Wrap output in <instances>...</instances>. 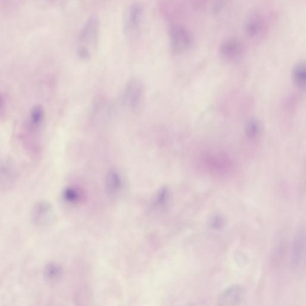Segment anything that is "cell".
<instances>
[{
  "mask_svg": "<svg viewBox=\"0 0 306 306\" xmlns=\"http://www.w3.org/2000/svg\"><path fill=\"white\" fill-rule=\"evenodd\" d=\"M145 87L140 79L134 78L128 82L123 93V101L126 107L133 112L141 110L145 101Z\"/></svg>",
  "mask_w": 306,
  "mask_h": 306,
  "instance_id": "cell-2",
  "label": "cell"
},
{
  "mask_svg": "<svg viewBox=\"0 0 306 306\" xmlns=\"http://www.w3.org/2000/svg\"><path fill=\"white\" fill-rule=\"evenodd\" d=\"M243 290L239 286L229 288L220 297V302L226 305H233L240 302L242 298Z\"/></svg>",
  "mask_w": 306,
  "mask_h": 306,
  "instance_id": "cell-8",
  "label": "cell"
},
{
  "mask_svg": "<svg viewBox=\"0 0 306 306\" xmlns=\"http://www.w3.org/2000/svg\"><path fill=\"white\" fill-rule=\"evenodd\" d=\"M170 48L174 54H179L187 51L193 43V38L188 29L180 25L172 26L170 29Z\"/></svg>",
  "mask_w": 306,
  "mask_h": 306,
  "instance_id": "cell-3",
  "label": "cell"
},
{
  "mask_svg": "<svg viewBox=\"0 0 306 306\" xmlns=\"http://www.w3.org/2000/svg\"><path fill=\"white\" fill-rule=\"evenodd\" d=\"M306 66L305 63H300L294 68L293 78L294 83L299 87H303L306 84Z\"/></svg>",
  "mask_w": 306,
  "mask_h": 306,
  "instance_id": "cell-9",
  "label": "cell"
},
{
  "mask_svg": "<svg viewBox=\"0 0 306 306\" xmlns=\"http://www.w3.org/2000/svg\"><path fill=\"white\" fill-rule=\"evenodd\" d=\"M2 105H3V101H2V98L0 97V111H1L2 108Z\"/></svg>",
  "mask_w": 306,
  "mask_h": 306,
  "instance_id": "cell-11",
  "label": "cell"
},
{
  "mask_svg": "<svg viewBox=\"0 0 306 306\" xmlns=\"http://www.w3.org/2000/svg\"><path fill=\"white\" fill-rule=\"evenodd\" d=\"M305 242V229L301 228L297 231L294 241L293 251L291 254V264L293 266H297L301 261L304 252Z\"/></svg>",
  "mask_w": 306,
  "mask_h": 306,
  "instance_id": "cell-6",
  "label": "cell"
},
{
  "mask_svg": "<svg viewBox=\"0 0 306 306\" xmlns=\"http://www.w3.org/2000/svg\"><path fill=\"white\" fill-rule=\"evenodd\" d=\"M244 47L242 42L237 38H228L221 44L220 54L224 60L234 61L242 57Z\"/></svg>",
  "mask_w": 306,
  "mask_h": 306,
  "instance_id": "cell-4",
  "label": "cell"
},
{
  "mask_svg": "<svg viewBox=\"0 0 306 306\" xmlns=\"http://www.w3.org/2000/svg\"><path fill=\"white\" fill-rule=\"evenodd\" d=\"M261 124L257 120L252 119L250 120L246 125V134L249 138L257 137L261 132Z\"/></svg>",
  "mask_w": 306,
  "mask_h": 306,
  "instance_id": "cell-10",
  "label": "cell"
},
{
  "mask_svg": "<svg viewBox=\"0 0 306 306\" xmlns=\"http://www.w3.org/2000/svg\"><path fill=\"white\" fill-rule=\"evenodd\" d=\"M144 10L142 5L136 3L132 5L127 14V28L130 31H135L139 28L142 21Z\"/></svg>",
  "mask_w": 306,
  "mask_h": 306,
  "instance_id": "cell-7",
  "label": "cell"
},
{
  "mask_svg": "<svg viewBox=\"0 0 306 306\" xmlns=\"http://www.w3.org/2000/svg\"><path fill=\"white\" fill-rule=\"evenodd\" d=\"M99 22L98 17L93 16L85 23L79 37L77 52L83 60H89L92 51L98 44Z\"/></svg>",
  "mask_w": 306,
  "mask_h": 306,
  "instance_id": "cell-1",
  "label": "cell"
},
{
  "mask_svg": "<svg viewBox=\"0 0 306 306\" xmlns=\"http://www.w3.org/2000/svg\"><path fill=\"white\" fill-rule=\"evenodd\" d=\"M266 24V20L260 11H254L250 14L245 23L247 37L251 39L258 38L263 33Z\"/></svg>",
  "mask_w": 306,
  "mask_h": 306,
  "instance_id": "cell-5",
  "label": "cell"
}]
</instances>
